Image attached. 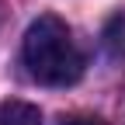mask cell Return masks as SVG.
Listing matches in <instances>:
<instances>
[{"instance_id":"obj_1","label":"cell","mask_w":125,"mask_h":125,"mask_svg":"<svg viewBox=\"0 0 125 125\" xmlns=\"http://www.w3.org/2000/svg\"><path fill=\"white\" fill-rule=\"evenodd\" d=\"M21 59L31 80L45 87H70L83 76V52L66 21H59L56 14H42L38 21L28 24L21 42Z\"/></svg>"},{"instance_id":"obj_2","label":"cell","mask_w":125,"mask_h":125,"mask_svg":"<svg viewBox=\"0 0 125 125\" xmlns=\"http://www.w3.org/2000/svg\"><path fill=\"white\" fill-rule=\"evenodd\" d=\"M0 125H42V111L28 101H4L0 104Z\"/></svg>"},{"instance_id":"obj_3","label":"cell","mask_w":125,"mask_h":125,"mask_svg":"<svg viewBox=\"0 0 125 125\" xmlns=\"http://www.w3.org/2000/svg\"><path fill=\"white\" fill-rule=\"evenodd\" d=\"M104 45H108V52L125 59V10H118L111 21L104 24Z\"/></svg>"},{"instance_id":"obj_4","label":"cell","mask_w":125,"mask_h":125,"mask_svg":"<svg viewBox=\"0 0 125 125\" xmlns=\"http://www.w3.org/2000/svg\"><path fill=\"white\" fill-rule=\"evenodd\" d=\"M59 125H108L101 115H66Z\"/></svg>"}]
</instances>
